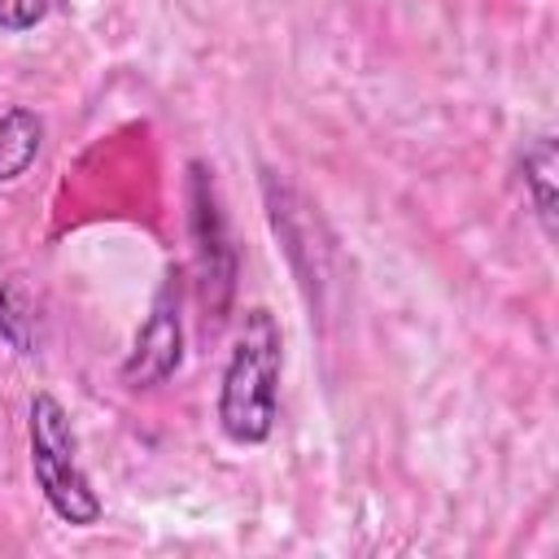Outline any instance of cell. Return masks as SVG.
<instances>
[{"instance_id":"3","label":"cell","mask_w":559,"mask_h":559,"mask_svg":"<svg viewBox=\"0 0 559 559\" xmlns=\"http://www.w3.org/2000/svg\"><path fill=\"white\" fill-rule=\"evenodd\" d=\"M188 231H192V262H197L201 301L218 323L231 306V293H236V245L227 236L218 188H214L205 162H188Z\"/></svg>"},{"instance_id":"7","label":"cell","mask_w":559,"mask_h":559,"mask_svg":"<svg viewBox=\"0 0 559 559\" xmlns=\"http://www.w3.org/2000/svg\"><path fill=\"white\" fill-rule=\"evenodd\" d=\"M0 336H4L17 354H31V349H35V336H31V310L22 306L13 280L4 275V262H0Z\"/></svg>"},{"instance_id":"5","label":"cell","mask_w":559,"mask_h":559,"mask_svg":"<svg viewBox=\"0 0 559 559\" xmlns=\"http://www.w3.org/2000/svg\"><path fill=\"white\" fill-rule=\"evenodd\" d=\"M44 144V118L26 105L4 109L0 118V183H13L31 170V162L39 157Z\"/></svg>"},{"instance_id":"1","label":"cell","mask_w":559,"mask_h":559,"mask_svg":"<svg viewBox=\"0 0 559 559\" xmlns=\"http://www.w3.org/2000/svg\"><path fill=\"white\" fill-rule=\"evenodd\" d=\"M280 371H284V336L266 306L245 310L236 345L227 354L218 380V428L236 445H262L275 428L280 411Z\"/></svg>"},{"instance_id":"6","label":"cell","mask_w":559,"mask_h":559,"mask_svg":"<svg viewBox=\"0 0 559 559\" xmlns=\"http://www.w3.org/2000/svg\"><path fill=\"white\" fill-rule=\"evenodd\" d=\"M520 183L533 201V214L542 218L546 236H555V140L537 135L520 153Z\"/></svg>"},{"instance_id":"4","label":"cell","mask_w":559,"mask_h":559,"mask_svg":"<svg viewBox=\"0 0 559 559\" xmlns=\"http://www.w3.org/2000/svg\"><path fill=\"white\" fill-rule=\"evenodd\" d=\"M183 358V323H179V288L166 284L148 310V319L135 332V345L122 362V380L131 389H153L175 376Z\"/></svg>"},{"instance_id":"2","label":"cell","mask_w":559,"mask_h":559,"mask_svg":"<svg viewBox=\"0 0 559 559\" xmlns=\"http://www.w3.org/2000/svg\"><path fill=\"white\" fill-rule=\"evenodd\" d=\"M26 437H31V472L39 493L48 498V507L57 511V520L87 528L100 520V498L87 480V472L79 467V441L70 428L66 406L52 393H35L31 411H26Z\"/></svg>"},{"instance_id":"8","label":"cell","mask_w":559,"mask_h":559,"mask_svg":"<svg viewBox=\"0 0 559 559\" xmlns=\"http://www.w3.org/2000/svg\"><path fill=\"white\" fill-rule=\"evenodd\" d=\"M61 0H0V31L9 35H22V31H35Z\"/></svg>"}]
</instances>
